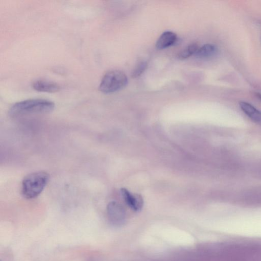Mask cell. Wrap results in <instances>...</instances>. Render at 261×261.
Here are the masks:
<instances>
[{
  "label": "cell",
  "instance_id": "obj_1",
  "mask_svg": "<svg viewBox=\"0 0 261 261\" xmlns=\"http://www.w3.org/2000/svg\"><path fill=\"white\" fill-rule=\"evenodd\" d=\"M55 104L49 100L33 98L24 100L15 104L9 110V115L16 117L29 114H42L51 113Z\"/></svg>",
  "mask_w": 261,
  "mask_h": 261
},
{
  "label": "cell",
  "instance_id": "obj_2",
  "mask_svg": "<svg viewBox=\"0 0 261 261\" xmlns=\"http://www.w3.org/2000/svg\"><path fill=\"white\" fill-rule=\"evenodd\" d=\"M49 176L46 172H36L26 176L22 183V194L24 197L32 199L42 194L49 183Z\"/></svg>",
  "mask_w": 261,
  "mask_h": 261
},
{
  "label": "cell",
  "instance_id": "obj_3",
  "mask_svg": "<svg viewBox=\"0 0 261 261\" xmlns=\"http://www.w3.org/2000/svg\"><path fill=\"white\" fill-rule=\"evenodd\" d=\"M127 84L128 78L124 72L119 70H113L103 76L99 90L104 94H112L123 89Z\"/></svg>",
  "mask_w": 261,
  "mask_h": 261
},
{
  "label": "cell",
  "instance_id": "obj_4",
  "mask_svg": "<svg viewBox=\"0 0 261 261\" xmlns=\"http://www.w3.org/2000/svg\"><path fill=\"white\" fill-rule=\"evenodd\" d=\"M108 219L110 224L115 227L125 224L126 213L123 207L116 202L109 203L107 208Z\"/></svg>",
  "mask_w": 261,
  "mask_h": 261
},
{
  "label": "cell",
  "instance_id": "obj_5",
  "mask_svg": "<svg viewBox=\"0 0 261 261\" xmlns=\"http://www.w3.org/2000/svg\"><path fill=\"white\" fill-rule=\"evenodd\" d=\"M120 192L126 204L130 208L136 212H139L142 210L144 206V200L141 196L130 194L125 188L122 189Z\"/></svg>",
  "mask_w": 261,
  "mask_h": 261
},
{
  "label": "cell",
  "instance_id": "obj_6",
  "mask_svg": "<svg viewBox=\"0 0 261 261\" xmlns=\"http://www.w3.org/2000/svg\"><path fill=\"white\" fill-rule=\"evenodd\" d=\"M32 87L36 91L48 93H55L61 89V87L58 83L43 79L34 81Z\"/></svg>",
  "mask_w": 261,
  "mask_h": 261
},
{
  "label": "cell",
  "instance_id": "obj_7",
  "mask_svg": "<svg viewBox=\"0 0 261 261\" xmlns=\"http://www.w3.org/2000/svg\"><path fill=\"white\" fill-rule=\"evenodd\" d=\"M239 106L249 118L256 124L261 125V112L259 110L246 102H240Z\"/></svg>",
  "mask_w": 261,
  "mask_h": 261
},
{
  "label": "cell",
  "instance_id": "obj_8",
  "mask_svg": "<svg viewBox=\"0 0 261 261\" xmlns=\"http://www.w3.org/2000/svg\"><path fill=\"white\" fill-rule=\"evenodd\" d=\"M178 41L177 35L171 32L164 33L160 36L156 43V48L158 49H163L175 45Z\"/></svg>",
  "mask_w": 261,
  "mask_h": 261
},
{
  "label": "cell",
  "instance_id": "obj_9",
  "mask_svg": "<svg viewBox=\"0 0 261 261\" xmlns=\"http://www.w3.org/2000/svg\"><path fill=\"white\" fill-rule=\"evenodd\" d=\"M218 51L216 46L206 44L199 48L195 55L198 58L206 59L214 56L218 53Z\"/></svg>",
  "mask_w": 261,
  "mask_h": 261
},
{
  "label": "cell",
  "instance_id": "obj_10",
  "mask_svg": "<svg viewBox=\"0 0 261 261\" xmlns=\"http://www.w3.org/2000/svg\"><path fill=\"white\" fill-rule=\"evenodd\" d=\"M199 47L196 44L189 45L178 55V58L183 60L187 59L193 55H195Z\"/></svg>",
  "mask_w": 261,
  "mask_h": 261
},
{
  "label": "cell",
  "instance_id": "obj_11",
  "mask_svg": "<svg viewBox=\"0 0 261 261\" xmlns=\"http://www.w3.org/2000/svg\"><path fill=\"white\" fill-rule=\"evenodd\" d=\"M147 66V62H143L139 63L134 69L131 74L133 78H136L141 76L146 71Z\"/></svg>",
  "mask_w": 261,
  "mask_h": 261
},
{
  "label": "cell",
  "instance_id": "obj_12",
  "mask_svg": "<svg viewBox=\"0 0 261 261\" xmlns=\"http://www.w3.org/2000/svg\"><path fill=\"white\" fill-rule=\"evenodd\" d=\"M255 95L261 101V93H257Z\"/></svg>",
  "mask_w": 261,
  "mask_h": 261
}]
</instances>
